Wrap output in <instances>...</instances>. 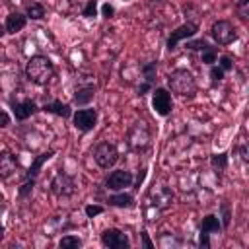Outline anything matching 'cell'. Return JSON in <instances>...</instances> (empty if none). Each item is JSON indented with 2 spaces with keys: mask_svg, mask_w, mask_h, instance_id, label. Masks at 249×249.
Returning <instances> with one entry per match:
<instances>
[{
  "mask_svg": "<svg viewBox=\"0 0 249 249\" xmlns=\"http://www.w3.org/2000/svg\"><path fill=\"white\" fill-rule=\"evenodd\" d=\"M210 35H212L216 45H230V43H233L237 39V31H235L233 23L228 21V19L214 21L212 27H210Z\"/></svg>",
  "mask_w": 249,
  "mask_h": 249,
  "instance_id": "cell-5",
  "label": "cell"
},
{
  "mask_svg": "<svg viewBox=\"0 0 249 249\" xmlns=\"http://www.w3.org/2000/svg\"><path fill=\"white\" fill-rule=\"evenodd\" d=\"M54 76V64L45 54H35L25 64V78L35 86H47Z\"/></svg>",
  "mask_w": 249,
  "mask_h": 249,
  "instance_id": "cell-1",
  "label": "cell"
},
{
  "mask_svg": "<svg viewBox=\"0 0 249 249\" xmlns=\"http://www.w3.org/2000/svg\"><path fill=\"white\" fill-rule=\"evenodd\" d=\"M95 91H97V88H95V84H91V82H89V84H78L76 89H74L72 103L78 105V107H86V105H89V103L93 101Z\"/></svg>",
  "mask_w": 249,
  "mask_h": 249,
  "instance_id": "cell-13",
  "label": "cell"
},
{
  "mask_svg": "<svg viewBox=\"0 0 249 249\" xmlns=\"http://www.w3.org/2000/svg\"><path fill=\"white\" fill-rule=\"evenodd\" d=\"M228 163H230L228 152H220V154H212V156H210V165H212V169H214L218 175H222V173L228 169Z\"/></svg>",
  "mask_w": 249,
  "mask_h": 249,
  "instance_id": "cell-21",
  "label": "cell"
},
{
  "mask_svg": "<svg viewBox=\"0 0 249 249\" xmlns=\"http://www.w3.org/2000/svg\"><path fill=\"white\" fill-rule=\"evenodd\" d=\"M235 14L241 21H247V18H249V0H239L235 4Z\"/></svg>",
  "mask_w": 249,
  "mask_h": 249,
  "instance_id": "cell-29",
  "label": "cell"
},
{
  "mask_svg": "<svg viewBox=\"0 0 249 249\" xmlns=\"http://www.w3.org/2000/svg\"><path fill=\"white\" fill-rule=\"evenodd\" d=\"M132 183H134V175L128 169H115L105 177V187L113 193L124 191L126 187H132Z\"/></svg>",
  "mask_w": 249,
  "mask_h": 249,
  "instance_id": "cell-9",
  "label": "cell"
},
{
  "mask_svg": "<svg viewBox=\"0 0 249 249\" xmlns=\"http://www.w3.org/2000/svg\"><path fill=\"white\" fill-rule=\"evenodd\" d=\"M10 123H12L10 115H8L6 111H0V128H6V126H8Z\"/></svg>",
  "mask_w": 249,
  "mask_h": 249,
  "instance_id": "cell-37",
  "label": "cell"
},
{
  "mask_svg": "<svg viewBox=\"0 0 249 249\" xmlns=\"http://www.w3.org/2000/svg\"><path fill=\"white\" fill-rule=\"evenodd\" d=\"M152 2H160V0H152Z\"/></svg>",
  "mask_w": 249,
  "mask_h": 249,
  "instance_id": "cell-43",
  "label": "cell"
},
{
  "mask_svg": "<svg viewBox=\"0 0 249 249\" xmlns=\"http://www.w3.org/2000/svg\"><path fill=\"white\" fill-rule=\"evenodd\" d=\"M173 198H175V195H173L171 187H167L165 183H158L148 191V202L152 208H156V212L167 210L173 204Z\"/></svg>",
  "mask_w": 249,
  "mask_h": 249,
  "instance_id": "cell-4",
  "label": "cell"
},
{
  "mask_svg": "<svg viewBox=\"0 0 249 249\" xmlns=\"http://www.w3.org/2000/svg\"><path fill=\"white\" fill-rule=\"evenodd\" d=\"M210 233H204V231H198V247L200 249H208L210 247Z\"/></svg>",
  "mask_w": 249,
  "mask_h": 249,
  "instance_id": "cell-35",
  "label": "cell"
},
{
  "mask_svg": "<svg viewBox=\"0 0 249 249\" xmlns=\"http://www.w3.org/2000/svg\"><path fill=\"white\" fill-rule=\"evenodd\" d=\"M185 47L189 49V51H198V53H202V51H206V49H210V43L206 41V39H187V43H185Z\"/></svg>",
  "mask_w": 249,
  "mask_h": 249,
  "instance_id": "cell-27",
  "label": "cell"
},
{
  "mask_svg": "<svg viewBox=\"0 0 249 249\" xmlns=\"http://www.w3.org/2000/svg\"><path fill=\"white\" fill-rule=\"evenodd\" d=\"M33 189H35V179H29V177H27V179L19 185V189H18V196H19L21 200H25V198L31 196Z\"/></svg>",
  "mask_w": 249,
  "mask_h": 249,
  "instance_id": "cell-25",
  "label": "cell"
},
{
  "mask_svg": "<svg viewBox=\"0 0 249 249\" xmlns=\"http://www.w3.org/2000/svg\"><path fill=\"white\" fill-rule=\"evenodd\" d=\"M99 214H103V206H99V204H88L86 206V216L88 218H93V216H99Z\"/></svg>",
  "mask_w": 249,
  "mask_h": 249,
  "instance_id": "cell-33",
  "label": "cell"
},
{
  "mask_svg": "<svg viewBox=\"0 0 249 249\" xmlns=\"http://www.w3.org/2000/svg\"><path fill=\"white\" fill-rule=\"evenodd\" d=\"M74 191H76V183H74V177H70L68 173L58 171V173L53 177V181H51V193H53L54 196H58V198H68V196L74 195Z\"/></svg>",
  "mask_w": 249,
  "mask_h": 249,
  "instance_id": "cell-8",
  "label": "cell"
},
{
  "mask_svg": "<svg viewBox=\"0 0 249 249\" xmlns=\"http://www.w3.org/2000/svg\"><path fill=\"white\" fill-rule=\"evenodd\" d=\"M144 177H146V171H140V173H138V179H136V185H134V189H140V185H142Z\"/></svg>",
  "mask_w": 249,
  "mask_h": 249,
  "instance_id": "cell-39",
  "label": "cell"
},
{
  "mask_svg": "<svg viewBox=\"0 0 249 249\" xmlns=\"http://www.w3.org/2000/svg\"><path fill=\"white\" fill-rule=\"evenodd\" d=\"M18 169V160L10 152H0V179H8L16 173Z\"/></svg>",
  "mask_w": 249,
  "mask_h": 249,
  "instance_id": "cell-17",
  "label": "cell"
},
{
  "mask_svg": "<svg viewBox=\"0 0 249 249\" xmlns=\"http://www.w3.org/2000/svg\"><path fill=\"white\" fill-rule=\"evenodd\" d=\"M72 124L80 132H89L97 124V111L95 109H78L72 113Z\"/></svg>",
  "mask_w": 249,
  "mask_h": 249,
  "instance_id": "cell-12",
  "label": "cell"
},
{
  "mask_svg": "<svg viewBox=\"0 0 249 249\" xmlns=\"http://www.w3.org/2000/svg\"><path fill=\"white\" fill-rule=\"evenodd\" d=\"M167 86H169V89L173 93H177L181 97H187V99H193L195 93H196L195 76L187 68H175V70H171L167 74Z\"/></svg>",
  "mask_w": 249,
  "mask_h": 249,
  "instance_id": "cell-2",
  "label": "cell"
},
{
  "mask_svg": "<svg viewBox=\"0 0 249 249\" xmlns=\"http://www.w3.org/2000/svg\"><path fill=\"white\" fill-rule=\"evenodd\" d=\"M101 16H103L105 19H111V18L115 16V6H113V4H109V2H107V4H103V6H101Z\"/></svg>",
  "mask_w": 249,
  "mask_h": 249,
  "instance_id": "cell-34",
  "label": "cell"
},
{
  "mask_svg": "<svg viewBox=\"0 0 249 249\" xmlns=\"http://www.w3.org/2000/svg\"><path fill=\"white\" fill-rule=\"evenodd\" d=\"M239 154H241V160H243V161H247V148H245V144H241V146H239Z\"/></svg>",
  "mask_w": 249,
  "mask_h": 249,
  "instance_id": "cell-40",
  "label": "cell"
},
{
  "mask_svg": "<svg viewBox=\"0 0 249 249\" xmlns=\"http://www.w3.org/2000/svg\"><path fill=\"white\" fill-rule=\"evenodd\" d=\"M82 16L88 18V19L95 18V16H97V0H88L86 6L82 8Z\"/></svg>",
  "mask_w": 249,
  "mask_h": 249,
  "instance_id": "cell-30",
  "label": "cell"
},
{
  "mask_svg": "<svg viewBox=\"0 0 249 249\" xmlns=\"http://www.w3.org/2000/svg\"><path fill=\"white\" fill-rule=\"evenodd\" d=\"M152 107L160 117H167L173 111V99L171 93L165 88H156L152 93Z\"/></svg>",
  "mask_w": 249,
  "mask_h": 249,
  "instance_id": "cell-11",
  "label": "cell"
},
{
  "mask_svg": "<svg viewBox=\"0 0 249 249\" xmlns=\"http://www.w3.org/2000/svg\"><path fill=\"white\" fill-rule=\"evenodd\" d=\"M140 72H142L144 82H148V84H152V86H154V82H156V74H158V62H156V60H152V62L142 64Z\"/></svg>",
  "mask_w": 249,
  "mask_h": 249,
  "instance_id": "cell-22",
  "label": "cell"
},
{
  "mask_svg": "<svg viewBox=\"0 0 249 249\" xmlns=\"http://www.w3.org/2000/svg\"><path fill=\"white\" fill-rule=\"evenodd\" d=\"M150 89H152V84H148V82H142V84L138 86V89H136V91H138V95H146Z\"/></svg>",
  "mask_w": 249,
  "mask_h": 249,
  "instance_id": "cell-38",
  "label": "cell"
},
{
  "mask_svg": "<svg viewBox=\"0 0 249 249\" xmlns=\"http://www.w3.org/2000/svg\"><path fill=\"white\" fill-rule=\"evenodd\" d=\"M4 33H6V27H4V23H0V39L4 37Z\"/></svg>",
  "mask_w": 249,
  "mask_h": 249,
  "instance_id": "cell-41",
  "label": "cell"
},
{
  "mask_svg": "<svg viewBox=\"0 0 249 249\" xmlns=\"http://www.w3.org/2000/svg\"><path fill=\"white\" fill-rule=\"evenodd\" d=\"M58 247L60 249H78V247H82V239L78 235H64L58 241Z\"/></svg>",
  "mask_w": 249,
  "mask_h": 249,
  "instance_id": "cell-26",
  "label": "cell"
},
{
  "mask_svg": "<svg viewBox=\"0 0 249 249\" xmlns=\"http://www.w3.org/2000/svg\"><path fill=\"white\" fill-rule=\"evenodd\" d=\"M25 16L27 19H41L45 16V6L41 2H29L25 6Z\"/></svg>",
  "mask_w": 249,
  "mask_h": 249,
  "instance_id": "cell-23",
  "label": "cell"
},
{
  "mask_svg": "<svg viewBox=\"0 0 249 249\" xmlns=\"http://www.w3.org/2000/svg\"><path fill=\"white\" fill-rule=\"evenodd\" d=\"M126 142L130 146V150L134 152H146L152 144V132L148 128V124L144 121H138L134 123L130 128H128V134H126Z\"/></svg>",
  "mask_w": 249,
  "mask_h": 249,
  "instance_id": "cell-3",
  "label": "cell"
},
{
  "mask_svg": "<svg viewBox=\"0 0 249 249\" xmlns=\"http://www.w3.org/2000/svg\"><path fill=\"white\" fill-rule=\"evenodd\" d=\"M224 74H226V72H224L220 66H214V64L210 66V80H212V84H220V82L224 80Z\"/></svg>",
  "mask_w": 249,
  "mask_h": 249,
  "instance_id": "cell-31",
  "label": "cell"
},
{
  "mask_svg": "<svg viewBox=\"0 0 249 249\" xmlns=\"http://www.w3.org/2000/svg\"><path fill=\"white\" fill-rule=\"evenodd\" d=\"M107 202H109V206H115V208H132L134 206V196L130 193L117 191L115 195L107 196Z\"/></svg>",
  "mask_w": 249,
  "mask_h": 249,
  "instance_id": "cell-19",
  "label": "cell"
},
{
  "mask_svg": "<svg viewBox=\"0 0 249 249\" xmlns=\"http://www.w3.org/2000/svg\"><path fill=\"white\" fill-rule=\"evenodd\" d=\"M25 23H27V16H25V14H21V12H10V14L6 16L4 27H6V33L14 35V33L21 31V29L25 27Z\"/></svg>",
  "mask_w": 249,
  "mask_h": 249,
  "instance_id": "cell-16",
  "label": "cell"
},
{
  "mask_svg": "<svg viewBox=\"0 0 249 249\" xmlns=\"http://www.w3.org/2000/svg\"><path fill=\"white\" fill-rule=\"evenodd\" d=\"M216 62H220L218 66H220L224 72L233 70V62H231V58H230V56H226V54H222V56H220V60H216Z\"/></svg>",
  "mask_w": 249,
  "mask_h": 249,
  "instance_id": "cell-32",
  "label": "cell"
},
{
  "mask_svg": "<svg viewBox=\"0 0 249 249\" xmlns=\"http://www.w3.org/2000/svg\"><path fill=\"white\" fill-rule=\"evenodd\" d=\"M198 231H204V233H220L222 231V224H220V218L216 214H206L198 226Z\"/></svg>",
  "mask_w": 249,
  "mask_h": 249,
  "instance_id": "cell-20",
  "label": "cell"
},
{
  "mask_svg": "<svg viewBox=\"0 0 249 249\" xmlns=\"http://www.w3.org/2000/svg\"><path fill=\"white\" fill-rule=\"evenodd\" d=\"M140 237H142V247H146V249H154V243H152V239L148 237V231H146V230L140 231Z\"/></svg>",
  "mask_w": 249,
  "mask_h": 249,
  "instance_id": "cell-36",
  "label": "cell"
},
{
  "mask_svg": "<svg viewBox=\"0 0 249 249\" xmlns=\"http://www.w3.org/2000/svg\"><path fill=\"white\" fill-rule=\"evenodd\" d=\"M101 245L107 249H128L130 241H128V235L119 228H107L101 233Z\"/></svg>",
  "mask_w": 249,
  "mask_h": 249,
  "instance_id": "cell-10",
  "label": "cell"
},
{
  "mask_svg": "<svg viewBox=\"0 0 249 249\" xmlns=\"http://www.w3.org/2000/svg\"><path fill=\"white\" fill-rule=\"evenodd\" d=\"M45 113H53L56 117H62V119H70L72 117V109H70V103H62L60 99H53L49 103H45L41 107Z\"/></svg>",
  "mask_w": 249,
  "mask_h": 249,
  "instance_id": "cell-18",
  "label": "cell"
},
{
  "mask_svg": "<svg viewBox=\"0 0 249 249\" xmlns=\"http://www.w3.org/2000/svg\"><path fill=\"white\" fill-rule=\"evenodd\" d=\"M54 156V150H47V152H43V154H39V156H35L33 160H31V165H29V169L25 171V179L29 177V179H37V175L41 173V169H43V165L51 160Z\"/></svg>",
  "mask_w": 249,
  "mask_h": 249,
  "instance_id": "cell-15",
  "label": "cell"
},
{
  "mask_svg": "<svg viewBox=\"0 0 249 249\" xmlns=\"http://www.w3.org/2000/svg\"><path fill=\"white\" fill-rule=\"evenodd\" d=\"M220 224H222V230H228L231 224V208L228 200H222L220 204Z\"/></svg>",
  "mask_w": 249,
  "mask_h": 249,
  "instance_id": "cell-24",
  "label": "cell"
},
{
  "mask_svg": "<svg viewBox=\"0 0 249 249\" xmlns=\"http://www.w3.org/2000/svg\"><path fill=\"white\" fill-rule=\"evenodd\" d=\"M196 31H198V23H196V21H185L183 25H179L177 29H173V31H171V35L167 37V41H165L167 51H169V53H173L181 41H187V39L195 37V35H196Z\"/></svg>",
  "mask_w": 249,
  "mask_h": 249,
  "instance_id": "cell-7",
  "label": "cell"
},
{
  "mask_svg": "<svg viewBox=\"0 0 249 249\" xmlns=\"http://www.w3.org/2000/svg\"><path fill=\"white\" fill-rule=\"evenodd\" d=\"M93 160H95V163H97L101 169H109V167H113V165L117 163V160H119V150H117V146L111 144V142H101V144H97L95 150H93Z\"/></svg>",
  "mask_w": 249,
  "mask_h": 249,
  "instance_id": "cell-6",
  "label": "cell"
},
{
  "mask_svg": "<svg viewBox=\"0 0 249 249\" xmlns=\"http://www.w3.org/2000/svg\"><path fill=\"white\" fill-rule=\"evenodd\" d=\"M2 239H4V226L0 224V243H2Z\"/></svg>",
  "mask_w": 249,
  "mask_h": 249,
  "instance_id": "cell-42",
  "label": "cell"
},
{
  "mask_svg": "<svg viewBox=\"0 0 249 249\" xmlns=\"http://www.w3.org/2000/svg\"><path fill=\"white\" fill-rule=\"evenodd\" d=\"M12 111H14V117L16 121H25L29 119L31 115H35L39 111L37 103L33 99H21V101H12Z\"/></svg>",
  "mask_w": 249,
  "mask_h": 249,
  "instance_id": "cell-14",
  "label": "cell"
},
{
  "mask_svg": "<svg viewBox=\"0 0 249 249\" xmlns=\"http://www.w3.org/2000/svg\"><path fill=\"white\" fill-rule=\"evenodd\" d=\"M216 60H218V53H216V47H210V49H206V51H202V53H200V62H202V64H208V66H212Z\"/></svg>",
  "mask_w": 249,
  "mask_h": 249,
  "instance_id": "cell-28",
  "label": "cell"
}]
</instances>
